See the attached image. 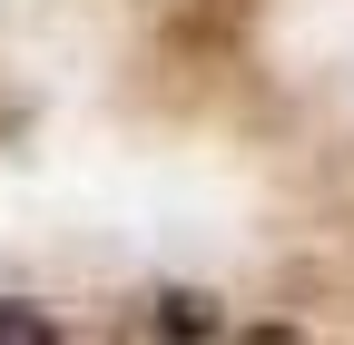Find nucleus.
I'll return each mask as SVG.
<instances>
[{
	"instance_id": "nucleus-1",
	"label": "nucleus",
	"mask_w": 354,
	"mask_h": 345,
	"mask_svg": "<svg viewBox=\"0 0 354 345\" xmlns=\"http://www.w3.org/2000/svg\"><path fill=\"white\" fill-rule=\"evenodd\" d=\"M0 335H39V316H0Z\"/></svg>"
}]
</instances>
